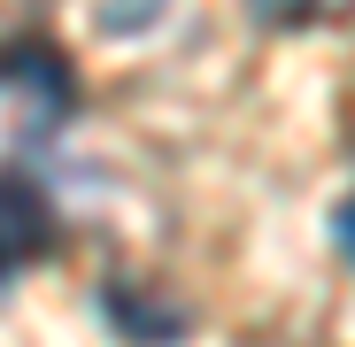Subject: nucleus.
<instances>
[{"label":"nucleus","instance_id":"obj_1","mask_svg":"<svg viewBox=\"0 0 355 347\" xmlns=\"http://www.w3.org/2000/svg\"><path fill=\"white\" fill-rule=\"evenodd\" d=\"M54 255V208L24 170H0V285Z\"/></svg>","mask_w":355,"mask_h":347},{"label":"nucleus","instance_id":"obj_2","mask_svg":"<svg viewBox=\"0 0 355 347\" xmlns=\"http://www.w3.org/2000/svg\"><path fill=\"white\" fill-rule=\"evenodd\" d=\"M0 93H24V108L39 116V124H62L70 100H78V78H70V62L54 46L8 39V46H0Z\"/></svg>","mask_w":355,"mask_h":347},{"label":"nucleus","instance_id":"obj_3","mask_svg":"<svg viewBox=\"0 0 355 347\" xmlns=\"http://www.w3.org/2000/svg\"><path fill=\"white\" fill-rule=\"evenodd\" d=\"M101 309H108V324H124L132 339H178V332H186V309H155L139 285H108Z\"/></svg>","mask_w":355,"mask_h":347},{"label":"nucleus","instance_id":"obj_4","mask_svg":"<svg viewBox=\"0 0 355 347\" xmlns=\"http://www.w3.org/2000/svg\"><path fill=\"white\" fill-rule=\"evenodd\" d=\"M162 8L170 0H101V31H147L162 24Z\"/></svg>","mask_w":355,"mask_h":347},{"label":"nucleus","instance_id":"obj_5","mask_svg":"<svg viewBox=\"0 0 355 347\" xmlns=\"http://www.w3.org/2000/svg\"><path fill=\"white\" fill-rule=\"evenodd\" d=\"M248 8H255L263 24H302V16L317 8V0H248Z\"/></svg>","mask_w":355,"mask_h":347},{"label":"nucleus","instance_id":"obj_6","mask_svg":"<svg viewBox=\"0 0 355 347\" xmlns=\"http://www.w3.org/2000/svg\"><path fill=\"white\" fill-rule=\"evenodd\" d=\"M332 231H340V255L355 263V201H340V216H332Z\"/></svg>","mask_w":355,"mask_h":347}]
</instances>
